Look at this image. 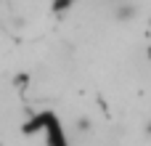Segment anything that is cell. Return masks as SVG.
Segmentation results:
<instances>
[{
    "label": "cell",
    "instance_id": "cell-1",
    "mask_svg": "<svg viewBox=\"0 0 151 146\" xmlns=\"http://www.w3.org/2000/svg\"><path fill=\"white\" fill-rule=\"evenodd\" d=\"M114 19H117L119 24H130V21H135V19H138V5H135L133 0H122V3H117V5H114Z\"/></svg>",
    "mask_w": 151,
    "mask_h": 146
},
{
    "label": "cell",
    "instance_id": "cell-3",
    "mask_svg": "<svg viewBox=\"0 0 151 146\" xmlns=\"http://www.w3.org/2000/svg\"><path fill=\"white\" fill-rule=\"evenodd\" d=\"M72 3H77V0H53V13H61V11H66Z\"/></svg>",
    "mask_w": 151,
    "mask_h": 146
},
{
    "label": "cell",
    "instance_id": "cell-4",
    "mask_svg": "<svg viewBox=\"0 0 151 146\" xmlns=\"http://www.w3.org/2000/svg\"><path fill=\"white\" fill-rule=\"evenodd\" d=\"M77 130H90V120H77Z\"/></svg>",
    "mask_w": 151,
    "mask_h": 146
},
{
    "label": "cell",
    "instance_id": "cell-5",
    "mask_svg": "<svg viewBox=\"0 0 151 146\" xmlns=\"http://www.w3.org/2000/svg\"><path fill=\"white\" fill-rule=\"evenodd\" d=\"M146 133H151V122H146Z\"/></svg>",
    "mask_w": 151,
    "mask_h": 146
},
{
    "label": "cell",
    "instance_id": "cell-2",
    "mask_svg": "<svg viewBox=\"0 0 151 146\" xmlns=\"http://www.w3.org/2000/svg\"><path fill=\"white\" fill-rule=\"evenodd\" d=\"M53 117H56L53 112H42V114L32 117V120L24 125V133H27V136H32V133H40V130H45V128H48V122H50Z\"/></svg>",
    "mask_w": 151,
    "mask_h": 146
}]
</instances>
